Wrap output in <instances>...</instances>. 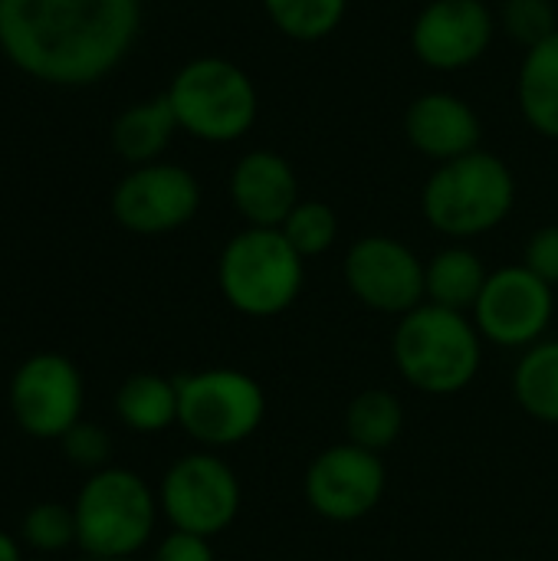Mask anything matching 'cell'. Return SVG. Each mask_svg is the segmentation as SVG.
Returning a JSON list of instances; mask_svg holds the SVG:
<instances>
[{"label":"cell","instance_id":"obj_1","mask_svg":"<svg viewBox=\"0 0 558 561\" xmlns=\"http://www.w3.org/2000/svg\"><path fill=\"white\" fill-rule=\"evenodd\" d=\"M138 20V0H0V46L33 79L89 85L122 62Z\"/></svg>","mask_w":558,"mask_h":561},{"label":"cell","instance_id":"obj_2","mask_svg":"<svg viewBox=\"0 0 558 561\" xmlns=\"http://www.w3.org/2000/svg\"><path fill=\"white\" fill-rule=\"evenodd\" d=\"M391 358L414 391L447 398L470 388L480 375L483 335L467 312L421 302L398 319Z\"/></svg>","mask_w":558,"mask_h":561},{"label":"cell","instance_id":"obj_3","mask_svg":"<svg viewBox=\"0 0 558 561\" xmlns=\"http://www.w3.org/2000/svg\"><path fill=\"white\" fill-rule=\"evenodd\" d=\"M516 207V178L493 151L444 161L421 187L424 220L447 240L467 243L497 230Z\"/></svg>","mask_w":558,"mask_h":561},{"label":"cell","instance_id":"obj_4","mask_svg":"<svg viewBox=\"0 0 558 561\" xmlns=\"http://www.w3.org/2000/svg\"><path fill=\"white\" fill-rule=\"evenodd\" d=\"M217 286L247 319H273L296 306L306 286V260L280 227H243L217 260Z\"/></svg>","mask_w":558,"mask_h":561},{"label":"cell","instance_id":"obj_5","mask_svg":"<svg viewBox=\"0 0 558 561\" xmlns=\"http://www.w3.org/2000/svg\"><path fill=\"white\" fill-rule=\"evenodd\" d=\"M178 128L197 141L230 145L250 135L260 115V95L250 72L224 56H201L178 69L168 85Z\"/></svg>","mask_w":558,"mask_h":561},{"label":"cell","instance_id":"obj_6","mask_svg":"<svg viewBox=\"0 0 558 561\" xmlns=\"http://www.w3.org/2000/svg\"><path fill=\"white\" fill-rule=\"evenodd\" d=\"M266 421L263 385L237 368L178 378V424L204 447H237Z\"/></svg>","mask_w":558,"mask_h":561},{"label":"cell","instance_id":"obj_7","mask_svg":"<svg viewBox=\"0 0 558 561\" xmlns=\"http://www.w3.org/2000/svg\"><path fill=\"white\" fill-rule=\"evenodd\" d=\"M76 542L92 559H128L155 529V496L128 470L95 473L76 500Z\"/></svg>","mask_w":558,"mask_h":561},{"label":"cell","instance_id":"obj_8","mask_svg":"<svg viewBox=\"0 0 558 561\" xmlns=\"http://www.w3.org/2000/svg\"><path fill=\"white\" fill-rule=\"evenodd\" d=\"M243 503L234 467L214 454L181 457L161 483V510L174 529L191 536H220L234 526Z\"/></svg>","mask_w":558,"mask_h":561},{"label":"cell","instance_id":"obj_9","mask_svg":"<svg viewBox=\"0 0 558 561\" xmlns=\"http://www.w3.org/2000/svg\"><path fill=\"white\" fill-rule=\"evenodd\" d=\"M388 490V470L382 454L355 447L349 440L316 454L303 477V496L319 519L358 523L372 516Z\"/></svg>","mask_w":558,"mask_h":561},{"label":"cell","instance_id":"obj_10","mask_svg":"<svg viewBox=\"0 0 558 561\" xmlns=\"http://www.w3.org/2000/svg\"><path fill=\"white\" fill-rule=\"evenodd\" d=\"M424 260L388 233H368L355 240L345 253L342 273L349 293L372 312L382 316H408L424 296Z\"/></svg>","mask_w":558,"mask_h":561},{"label":"cell","instance_id":"obj_11","mask_svg":"<svg viewBox=\"0 0 558 561\" xmlns=\"http://www.w3.org/2000/svg\"><path fill=\"white\" fill-rule=\"evenodd\" d=\"M556 316V293L523 263L493 270L470 319L483 342L500 348H529L546 339Z\"/></svg>","mask_w":558,"mask_h":561},{"label":"cell","instance_id":"obj_12","mask_svg":"<svg viewBox=\"0 0 558 561\" xmlns=\"http://www.w3.org/2000/svg\"><path fill=\"white\" fill-rule=\"evenodd\" d=\"M497 26L487 0H431L411 23V53L434 72H460L490 53Z\"/></svg>","mask_w":558,"mask_h":561},{"label":"cell","instance_id":"obj_13","mask_svg":"<svg viewBox=\"0 0 558 561\" xmlns=\"http://www.w3.org/2000/svg\"><path fill=\"white\" fill-rule=\"evenodd\" d=\"M201 207V184L181 164L151 161L125 174L112 194L115 220L132 233H171Z\"/></svg>","mask_w":558,"mask_h":561},{"label":"cell","instance_id":"obj_14","mask_svg":"<svg viewBox=\"0 0 558 561\" xmlns=\"http://www.w3.org/2000/svg\"><path fill=\"white\" fill-rule=\"evenodd\" d=\"M10 404L20 427L33 437H62L79 424L82 381L79 371L59 355L30 358L10 388Z\"/></svg>","mask_w":558,"mask_h":561},{"label":"cell","instance_id":"obj_15","mask_svg":"<svg viewBox=\"0 0 558 561\" xmlns=\"http://www.w3.org/2000/svg\"><path fill=\"white\" fill-rule=\"evenodd\" d=\"M405 135L418 154L431 158L434 164H444L480 148L483 122L464 95L431 89L408 105Z\"/></svg>","mask_w":558,"mask_h":561},{"label":"cell","instance_id":"obj_16","mask_svg":"<svg viewBox=\"0 0 558 561\" xmlns=\"http://www.w3.org/2000/svg\"><path fill=\"white\" fill-rule=\"evenodd\" d=\"M230 204L247 227H283L289 210L303 201L293 164L270 148L240 154L230 171Z\"/></svg>","mask_w":558,"mask_h":561},{"label":"cell","instance_id":"obj_17","mask_svg":"<svg viewBox=\"0 0 558 561\" xmlns=\"http://www.w3.org/2000/svg\"><path fill=\"white\" fill-rule=\"evenodd\" d=\"M516 105L536 135L558 141V30L523 53L516 72Z\"/></svg>","mask_w":558,"mask_h":561},{"label":"cell","instance_id":"obj_18","mask_svg":"<svg viewBox=\"0 0 558 561\" xmlns=\"http://www.w3.org/2000/svg\"><path fill=\"white\" fill-rule=\"evenodd\" d=\"M490 279L487 263L464 243L444 247L434 253L424 266V296L434 306L454 309V312H474L483 286Z\"/></svg>","mask_w":558,"mask_h":561},{"label":"cell","instance_id":"obj_19","mask_svg":"<svg viewBox=\"0 0 558 561\" xmlns=\"http://www.w3.org/2000/svg\"><path fill=\"white\" fill-rule=\"evenodd\" d=\"M174 131H178L174 108H171L168 95H158V99H148V102H138V105L125 108L115 118L112 145L125 161L141 168V164L158 161V154L168 148Z\"/></svg>","mask_w":558,"mask_h":561},{"label":"cell","instance_id":"obj_20","mask_svg":"<svg viewBox=\"0 0 558 561\" xmlns=\"http://www.w3.org/2000/svg\"><path fill=\"white\" fill-rule=\"evenodd\" d=\"M513 398L533 421L558 424V339H543L520 355Z\"/></svg>","mask_w":558,"mask_h":561},{"label":"cell","instance_id":"obj_21","mask_svg":"<svg viewBox=\"0 0 558 561\" xmlns=\"http://www.w3.org/2000/svg\"><path fill=\"white\" fill-rule=\"evenodd\" d=\"M405 431V408L398 394L385 388H368L352 398L345 411V440L372 454H385L398 444Z\"/></svg>","mask_w":558,"mask_h":561},{"label":"cell","instance_id":"obj_22","mask_svg":"<svg viewBox=\"0 0 558 561\" xmlns=\"http://www.w3.org/2000/svg\"><path fill=\"white\" fill-rule=\"evenodd\" d=\"M118 417L138 434H158L178 424V381L161 375H132L115 398Z\"/></svg>","mask_w":558,"mask_h":561},{"label":"cell","instance_id":"obj_23","mask_svg":"<svg viewBox=\"0 0 558 561\" xmlns=\"http://www.w3.org/2000/svg\"><path fill=\"white\" fill-rule=\"evenodd\" d=\"M263 10L286 39L319 43L342 26L349 0H263Z\"/></svg>","mask_w":558,"mask_h":561},{"label":"cell","instance_id":"obj_24","mask_svg":"<svg viewBox=\"0 0 558 561\" xmlns=\"http://www.w3.org/2000/svg\"><path fill=\"white\" fill-rule=\"evenodd\" d=\"M283 237L293 243V250L303 260L322 256L339 240V217L326 201H299L289 217L283 220Z\"/></svg>","mask_w":558,"mask_h":561},{"label":"cell","instance_id":"obj_25","mask_svg":"<svg viewBox=\"0 0 558 561\" xmlns=\"http://www.w3.org/2000/svg\"><path fill=\"white\" fill-rule=\"evenodd\" d=\"M497 20L503 33L523 49H533L558 30V10L553 0H503Z\"/></svg>","mask_w":558,"mask_h":561},{"label":"cell","instance_id":"obj_26","mask_svg":"<svg viewBox=\"0 0 558 561\" xmlns=\"http://www.w3.org/2000/svg\"><path fill=\"white\" fill-rule=\"evenodd\" d=\"M23 536L33 549H43V552L66 549L76 539V513L59 503H43L30 510L23 523Z\"/></svg>","mask_w":558,"mask_h":561},{"label":"cell","instance_id":"obj_27","mask_svg":"<svg viewBox=\"0 0 558 561\" xmlns=\"http://www.w3.org/2000/svg\"><path fill=\"white\" fill-rule=\"evenodd\" d=\"M62 450L79 467H102L112 454V440L95 424H72L62 437Z\"/></svg>","mask_w":558,"mask_h":561},{"label":"cell","instance_id":"obj_28","mask_svg":"<svg viewBox=\"0 0 558 561\" xmlns=\"http://www.w3.org/2000/svg\"><path fill=\"white\" fill-rule=\"evenodd\" d=\"M523 266L536 273L553 289L558 286V224L539 227L523 247Z\"/></svg>","mask_w":558,"mask_h":561},{"label":"cell","instance_id":"obj_29","mask_svg":"<svg viewBox=\"0 0 558 561\" xmlns=\"http://www.w3.org/2000/svg\"><path fill=\"white\" fill-rule=\"evenodd\" d=\"M155 561H214L210 539L174 529L155 552Z\"/></svg>","mask_w":558,"mask_h":561},{"label":"cell","instance_id":"obj_30","mask_svg":"<svg viewBox=\"0 0 558 561\" xmlns=\"http://www.w3.org/2000/svg\"><path fill=\"white\" fill-rule=\"evenodd\" d=\"M0 561H20V549L7 533H0Z\"/></svg>","mask_w":558,"mask_h":561},{"label":"cell","instance_id":"obj_31","mask_svg":"<svg viewBox=\"0 0 558 561\" xmlns=\"http://www.w3.org/2000/svg\"><path fill=\"white\" fill-rule=\"evenodd\" d=\"M95 561H132V559H95Z\"/></svg>","mask_w":558,"mask_h":561},{"label":"cell","instance_id":"obj_32","mask_svg":"<svg viewBox=\"0 0 558 561\" xmlns=\"http://www.w3.org/2000/svg\"><path fill=\"white\" fill-rule=\"evenodd\" d=\"M513 561H520V559H513Z\"/></svg>","mask_w":558,"mask_h":561}]
</instances>
